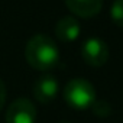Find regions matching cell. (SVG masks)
Here are the masks:
<instances>
[{"mask_svg":"<svg viewBox=\"0 0 123 123\" xmlns=\"http://www.w3.org/2000/svg\"><path fill=\"white\" fill-rule=\"evenodd\" d=\"M25 58L32 68L48 71L59 62V49L49 36L35 35L26 43Z\"/></svg>","mask_w":123,"mask_h":123,"instance_id":"6da1fadb","label":"cell"},{"mask_svg":"<svg viewBox=\"0 0 123 123\" xmlns=\"http://www.w3.org/2000/svg\"><path fill=\"white\" fill-rule=\"evenodd\" d=\"M58 90H59V84H58L56 78L49 74L39 77L36 80V83L33 84V96L42 104L51 103L56 97Z\"/></svg>","mask_w":123,"mask_h":123,"instance_id":"5b68a950","label":"cell"},{"mask_svg":"<svg viewBox=\"0 0 123 123\" xmlns=\"http://www.w3.org/2000/svg\"><path fill=\"white\" fill-rule=\"evenodd\" d=\"M65 5L75 16L88 19L100 13L103 0H65Z\"/></svg>","mask_w":123,"mask_h":123,"instance_id":"8992f818","label":"cell"},{"mask_svg":"<svg viewBox=\"0 0 123 123\" xmlns=\"http://www.w3.org/2000/svg\"><path fill=\"white\" fill-rule=\"evenodd\" d=\"M6 96H7L6 86H5L3 80L0 78V110L3 109V106H5V103H6Z\"/></svg>","mask_w":123,"mask_h":123,"instance_id":"9c48e42d","label":"cell"},{"mask_svg":"<svg viewBox=\"0 0 123 123\" xmlns=\"http://www.w3.org/2000/svg\"><path fill=\"white\" fill-rule=\"evenodd\" d=\"M110 18L114 25L123 28V0H114L111 9H110Z\"/></svg>","mask_w":123,"mask_h":123,"instance_id":"ba28073f","label":"cell"},{"mask_svg":"<svg viewBox=\"0 0 123 123\" xmlns=\"http://www.w3.org/2000/svg\"><path fill=\"white\" fill-rule=\"evenodd\" d=\"M64 100L75 110L91 109L96 103V88L84 78H74L68 81L64 88Z\"/></svg>","mask_w":123,"mask_h":123,"instance_id":"7a4b0ae2","label":"cell"},{"mask_svg":"<svg viewBox=\"0 0 123 123\" xmlns=\"http://www.w3.org/2000/svg\"><path fill=\"white\" fill-rule=\"evenodd\" d=\"M80 32H81L80 22L74 16L61 18L55 26V33H56L58 39L62 42H74L75 39H78Z\"/></svg>","mask_w":123,"mask_h":123,"instance_id":"52a82bcc","label":"cell"},{"mask_svg":"<svg viewBox=\"0 0 123 123\" xmlns=\"http://www.w3.org/2000/svg\"><path fill=\"white\" fill-rule=\"evenodd\" d=\"M81 56L90 67H103L109 59V46L100 38H88L81 45Z\"/></svg>","mask_w":123,"mask_h":123,"instance_id":"3957f363","label":"cell"},{"mask_svg":"<svg viewBox=\"0 0 123 123\" xmlns=\"http://www.w3.org/2000/svg\"><path fill=\"white\" fill-rule=\"evenodd\" d=\"M36 109L28 98L15 100L6 111V123H35Z\"/></svg>","mask_w":123,"mask_h":123,"instance_id":"277c9868","label":"cell"}]
</instances>
